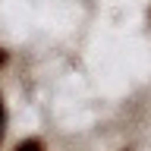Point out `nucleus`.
<instances>
[{
    "instance_id": "1",
    "label": "nucleus",
    "mask_w": 151,
    "mask_h": 151,
    "mask_svg": "<svg viewBox=\"0 0 151 151\" xmlns=\"http://www.w3.org/2000/svg\"><path fill=\"white\" fill-rule=\"evenodd\" d=\"M13 151H44V142L41 139H22Z\"/></svg>"
},
{
    "instance_id": "2",
    "label": "nucleus",
    "mask_w": 151,
    "mask_h": 151,
    "mask_svg": "<svg viewBox=\"0 0 151 151\" xmlns=\"http://www.w3.org/2000/svg\"><path fill=\"white\" fill-rule=\"evenodd\" d=\"M6 120H9V113H6V101H3V91H0V145H3V139H6Z\"/></svg>"
}]
</instances>
